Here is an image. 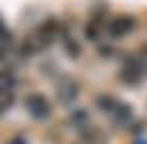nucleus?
Here are the masks:
<instances>
[{
    "label": "nucleus",
    "instance_id": "nucleus-1",
    "mask_svg": "<svg viewBox=\"0 0 147 144\" xmlns=\"http://www.w3.org/2000/svg\"><path fill=\"white\" fill-rule=\"evenodd\" d=\"M134 27H136V18L127 16V14L113 16L109 23H107V32H109L111 38H122V36H127L129 32H134Z\"/></svg>",
    "mask_w": 147,
    "mask_h": 144
},
{
    "label": "nucleus",
    "instance_id": "nucleus-2",
    "mask_svg": "<svg viewBox=\"0 0 147 144\" xmlns=\"http://www.w3.org/2000/svg\"><path fill=\"white\" fill-rule=\"evenodd\" d=\"M25 108L30 110V115H32L34 119H48V117L52 115V108H50L48 99H45L43 95H30V97L25 99Z\"/></svg>",
    "mask_w": 147,
    "mask_h": 144
},
{
    "label": "nucleus",
    "instance_id": "nucleus-3",
    "mask_svg": "<svg viewBox=\"0 0 147 144\" xmlns=\"http://www.w3.org/2000/svg\"><path fill=\"white\" fill-rule=\"evenodd\" d=\"M143 74H145V65H143V61L140 59H131L127 65L122 68V81H127V83H138L140 79H143Z\"/></svg>",
    "mask_w": 147,
    "mask_h": 144
},
{
    "label": "nucleus",
    "instance_id": "nucleus-4",
    "mask_svg": "<svg viewBox=\"0 0 147 144\" xmlns=\"http://www.w3.org/2000/svg\"><path fill=\"white\" fill-rule=\"evenodd\" d=\"M77 95H79V90H77V83L70 81V79H66V81H61L59 83V99L63 101V104H70L77 99Z\"/></svg>",
    "mask_w": 147,
    "mask_h": 144
},
{
    "label": "nucleus",
    "instance_id": "nucleus-5",
    "mask_svg": "<svg viewBox=\"0 0 147 144\" xmlns=\"http://www.w3.org/2000/svg\"><path fill=\"white\" fill-rule=\"evenodd\" d=\"M102 27H104V18L102 16H93V20L86 25V38H97L100 32H102Z\"/></svg>",
    "mask_w": 147,
    "mask_h": 144
},
{
    "label": "nucleus",
    "instance_id": "nucleus-6",
    "mask_svg": "<svg viewBox=\"0 0 147 144\" xmlns=\"http://www.w3.org/2000/svg\"><path fill=\"white\" fill-rule=\"evenodd\" d=\"M14 99H16V92L14 88H0V113H5L7 108L14 104Z\"/></svg>",
    "mask_w": 147,
    "mask_h": 144
},
{
    "label": "nucleus",
    "instance_id": "nucleus-7",
    "mask_svg": "<svg viewBox=\"0 0 147 144\" xmlns=\"http://www.w3.org/2000/svg\"><path fill=\"white\" fill-rule=\"evenodd\" d=\"M2 41H5V43H9V41H11V36H9V32L5 29V25H2V20H0V43H2Z\"/></svg>",
    "mask_w": 147,
    "mask_h": 144
},
{
    "label": "nucleus",
    "instance_id": "nucleus-8",
    "mask_svg": "<svg viewBox=\"0 0 147 144\" xmlns=\"http://www.w3.org/2000/svg\"><path fill=\"white\" fill-rule=\"evenodd\" d=\"M11 144H25V142H23V140H14Z\"/></svg>",
    "mask_w": 147,
    "mask_h": 144
}]
</instances>
